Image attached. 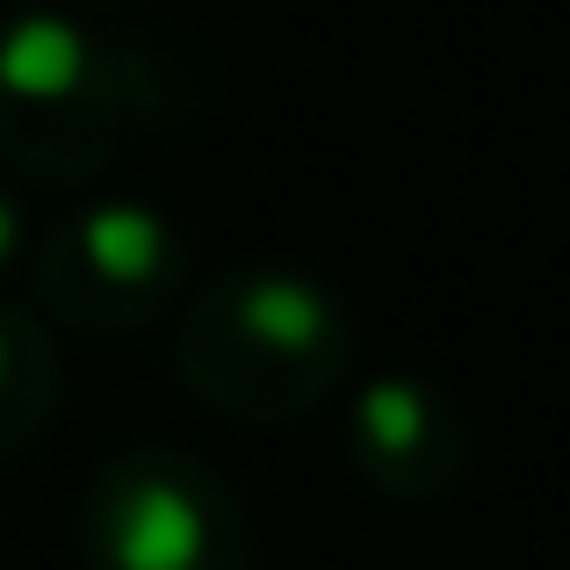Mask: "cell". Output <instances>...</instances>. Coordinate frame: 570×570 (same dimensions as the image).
<instances>
[{
    "label": "cell",
    "instance_id": "obj_1",
    "mask_svg": "<svg viewBox=\"0 0 570 570\" xmlns=\"http://www.w3.org/2000/svg\"><path fill=\"white\" fill-rule=\"evenodd\" d=\"M354 362V318L333 282L304 267H232L181 296L174 368L238 426L311 419Z\"/></svg>",
    "mask_w": 570,
    "mask_h": 570
},
{
    "label": "cell",
    "instance_id": "obj_2",
    "mask_svg": "<svg viewBox=\"0 0 570 570\" xmlns=\"http://www.w3.org/2000/svg\"><path fill=\"white\" fill-rule=\"evenodd\" d=\"M153 58L95 29L80 8H0V174L80 188L116 167L153 116Z\"/></svg>",
    "mask_w": 570,
    "mask_h": 570
},
{
    "label": "cell",
    "instance_id": "obj_3",
    "mask_svg": "<svg viewBox=\"0 0 570 570\" xmlns=\"http://www.w3.org/2000/svg\"><path fill=\"white\" fill-rule=\"evenodd\" d=\"M29 311L43 325L95 340H130L181 311L188 296V238L167 209L138 195H101L37 232L29 246Z\"/></svg>",
    "mask_w": 570,
    "mask_h": 570
},
{
    "label": "cell",
    "instance_id": "obj_4",
    "mask_svg": "<svg viewBox=\"0 0 570 570\" xmlns=\"http://www.w3.org/2000/svg\"><path fill=\"white\" fill-rule=\"evenodd\" d=\"M87 570H253L238 491L188 448H124L80 499Z\"/></svg>",
    "mask_w": 570,
    "mask_h": 570
},
{
    "label": "cell",
    "instance_id": "obj_5",
    "mask_svg": "<svg viewBox=\"0 0 570 570\" xmlns=\"http://www.w3.org/2000/svg\"><path fill=\"white\" fill-rule=\"evenodd\" d=\"M340 448H347V470L376 499L433 505L470 470V419H462V404L441 383L412 376V368H390V376H368L347 397Z\"/></svg>",
    "mask_w": 570,
    "mask_h": 570
},
{
    "label": "cell",
    "instance_id": "obj_6",
    "mask_svg": "<svg viewBox=\"0 0 570 570\" xmlns=\"http://www.w3.org/2000/svg\"><path fill=\"white\" fill-rule=\"evenodd\" d=\"M58 404H66V354L51 325L22 296H0V462L43 441Z\"/></svg>",
    "mask_w": 570,
    "mask_h": 570
},
{
    "label": "cell",
    "instance_id": "obj_7",
    "mask_svg": "<svg viewBox=\"0 0 570 570\" xmlns=\"http://www.w3.org/2000/svg\"><path fill=\"white\" fill-rule=\"evenodd\" d=\"M29 246H37L29 195H22V181H8V174H0V296H8L14 275H29Z\"/></svg>",
    "mask_w": 570,
    "mask_h": 570
},
{
    "label": "cell",
    "instance_id": "obj_8",
    "mask_svg": "<svg viewBox=\"0 0 570 570\" xmlns=\"http://www.w3.org/2000/svg\"><path fill=\"white\" fill-rule=\"evenodd\" d=\"M0 8H66V0H0Z\"/></svg>",
    "mask_w": 570,
    "mask_h": 570
}]
</instances>
